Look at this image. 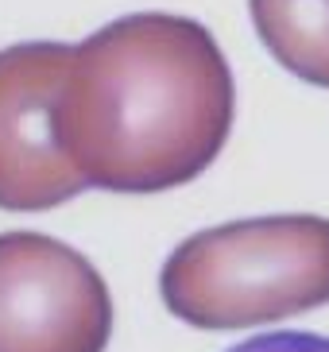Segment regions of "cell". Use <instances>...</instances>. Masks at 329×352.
<instances>
[{
	"instance_id": "4",
	"label": "cell",
	"mask_w": 329,
	"mask_h": 352,
	"mask_svg": "<svg viewBox=\"0 0 329 352\" xmlns=\"http://www.w3.org/2000/svg\"><path fill=\"white\" fill-rule=\"evenodd\" d=\"M74 47L20 43L0 51V209H51L85 190L59 135Z\"/></svg>"
},
{
	"instance_id": "5",
	"label": "cell",
	"mask_w": 329,
	"mask_h": 352,
	"mask_svg": "<svg viewBox=\"0 0 329 352\" xmlns=\"http://www.w3.org/2000/svg\"><path fill=\"white\" fill-rule=\"evenodd\" d=\"M259 39L290 74L329 89V0H248Z\"/></svg>"
},
{
	"instance_id": "1",
	"label": "cell",
	"mask_w": 329,
	"mask_h": 352,
	"mask_svg": "<svg viewBox=\"0 0 329 352\" xmlns=\"http://www.w3.org/2000/svg\"><path fill=\"white\" fill-rule=\"evenodd\" d=\"M237 85L217 39L186 16H124L74 47L59 135L85 186L159 194L225 147Z\"/></svg>"
},
{
	"instance_id": "3",
	"label": "cell",
	"mask_w": 329,
	"mask_h": 352,
	"mask_svg": "<svg viewBox=\"0 0 329 352\" xmlns=\"http://www.w3.org/2000/svg\"><path fill=\"white\" fill-rule=\"evenodd\" d=\"M113 298L82 252L43 232L0 236V352H105Z\"/></svg>"
},
{
	"instance_id": "6",
	"label": "cell",
	"mask_w": 329,
	"mask_h": 352,
	"mask_svg": "<svg viewBox=\"0 0 329 352\" xmlns=\"http://www.w3.org/2000/svg\"><path fill=\"white\" fill-rule=\"evenodd\" d=\"M229 352H329V337L314 333H264L252 341H240Z\"/></svg>"
},
{
	"instance_id": "2",
	"label": "cell",
	"mask_w": 329,
	"mask_h": 352,
	"mask_svg": "<svg viewBox=\"0 0 329 352\" xmlns=\"http://www.w3.org/2000/svg\"><path fill=\"white\" fill-rule=\"evenodd\" d=\"M167 310L198 329H248L329 302V217L287 213L182 240L159 275Z\"/></svg>"
}]
</instances>
